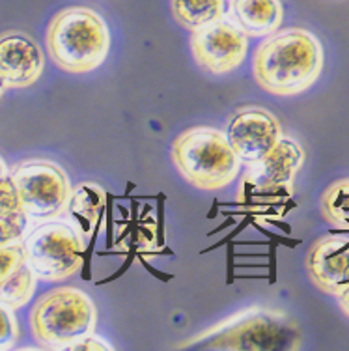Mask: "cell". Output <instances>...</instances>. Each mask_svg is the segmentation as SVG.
<instances>
[{
	"label": "cell",
	"instance_id": "cell-1",
	"mask_svg": "<svg viewBox=\"0 0 349 351\" xmlns=\"http://www.w3.org/2000/svg\"><path fill=\"white\" fill-rule=\"evenodd\" d=\"M325 64L323 47L304 28H284L258 45L252 56V75L265 92L280 97L302 94L320 79Z\"/></svg>",
	"mask_w": 349,
	"mask_h": 351
},
{
	"label": "cell",
	"instance_id": "cell-2",
	"mask_svg": "<svg viewBox=\"0 0 349 351\" xmlns=\"http://www.w3.org/2000/svg\"><path fill=\"white\" fill-rule=\"evenodd\" d=\"M301 329L286 312L250 306L222 319L182 348L219 351H293L301 348Z\"/></svg>",
	"mask_w": 349,
	"mask_h": 351
},
{
	"label": "cell",
	"instance_id": "cell-3",
	"mask_svg": "<svg viewBox=\"0 0 349 351\" xmlns=\"http://www.w3.org/2000/svg\"><path fill=\"white\" fill-rule=\"evenodd\" d=\"M45 45L51 60L67 73H88L105 62L110 32L105 19L86 6L60 10L49 23Z\"/></svg>",
	"mask_w": 349,
	"mask_h": 351
},
{
	"label": "cell",
	"instance_id": "cell-4",
	"mask_svg": "<svg viewBox=\"0 0 349 351\" xmlns=\"http://www.w3.org/2000/svg\"><path fill=\"white\" fill-rule=\"evenodd\" d=\"M34 340L49 350H69L95 331L97 311L79 288L62 286L36 299L28 316Z\"/></svg>",
	"mask_w": 349,
	"mask_h": 351
},
{
	"label": "cell",
	"instance_id": "cell-5",
	"mask_svg": "<svg viewBox=\"0 0 349 351\" xmlns=\"http://www.w3.org/2000/svg\"><path fill=\"white\" fill-rule=\"evenodd\" d=\"M172 161L183 180L202 191L226 189L243 165L226 135L215 128H191L178 135Z\"/></svg>",
	"mask_w": 349,
	"mask_h": 351
},
{
	"label": "cell",
	"instance_id": "cell-6",
	"mask_svg": "<svg viewBox=\"0 0 349 351\" xmlns=\"http://www.w3.org/2000/svg\"><path fill=\"white\" fill-rule=\"evenodd\" d=\"M28 267L41 282H62L81 269L84 237L71 223L43 221L23 237Z\"/></svg>",
	"mask_w": 349,
	"mask_h": 351
},
{
	"label": "cell",
	"instance_id": "cell-7",
	"mask_svg": "<svg viewBox=\"0 0 349 351\" xmlns=\"http://www.w3.org/2000/svg\"><path fill=\"white\" fill-rule=\"evenodd\" d=\"M10 176L30 221H51L67 211L73 187L60 165L49 159H25L10 169Z\"/></svg>",
	"mask_w": 349,
	"mask_h": 351
},
{
	"label": "cell",
	"instance_id": "cell-8",
	"mask_svg": "<svg viewBox=\"0 0 349 351\" xmlns=\"http://www.w3.org/2000/svg\"><path fill=\"white\" fill-rule=\"evenodd\" d=\"M193 58L204 71L224 75L241 66L249 53V36L228 19H219L191 34Z\"/></svg>",
	"mask_w": 349,
	"mask_h": 351
},
{
	"label": "cell",
	"instance_id": "cell-9",
	"mask_svg": "<svg viewBox=\"0 0 349 351\" xmlns=\"http://www.w3.org/2000/svg\"><path fill=\"white\" fill-rule=\"evenodd\" d=\"M224 135L235 156L243 165H252L267 156L276 142L282 138V128L275 114L262 107L239 108L232 118Z\"/></svg>",
	"mask_w": 349,
	"mask_h": 351
},
{
	"label": "cell",
	"instance_id": "cell-10",
	"mask_svg": "<svg viewBox=\"0 0 349 351\" xmlns=\"http://www.w3.org/2000/svg\"><path fill=\"white\" fill-rule=\"evenodd\" d=\"M45 54L32 36L21 30L0 34V77L8 88H28L40 81Z\"/></svg>",
	"mask_w": 349,
	"mask_h": 351
},
{
	"label": "cell",
	"instance_id": "cell-11",
	"mask_svg": "<svg viewBox=\"0 0 349 351\" xmlns=\"http://www.w3.org/2000/svg\"><path fill=\"white\" fill-rule=\"evenodd\" d=\"M304 165V149L296 138L284 136L267 156L249 165L245 182L256 191H289Z\"/></svg>",
	"mask_w": 349,
	"mask_h": 351
},
{
	"label": "cell",
	"instance_id": "cell-12",
	"mask_svg": "<svg viewBox=\"0 0 349 351\" xmlns=\"http://www.w3.org/2000/svg\"><path fill=\"white\" fill-rule=\"evenodd\" d=\"M306 271L317 290L335 295L349 282V237L327 234L316 239L306 254Z\"/></svg>",
	"mask_w": 349,
	"mask_h": 351
},
{
	"label": "cell",
	"instance_id": "cell-13",
	"mask_svg": "<svg viewBox=\"0 0 349 351\" xmlns=\"http://www.w3.org/2000/svg\"><path fill=\"white\" fill-rule=\"evenodd\" d=\"M38 278L28 267L23 241L0 247V303L10 308H23L36 293Z\"/></svg>",
	"mask_w": 349,
	"mask_h": 351
},
{
	"label": "cell",
	"instance_id": "cell-14",
	"mask_svg": "<svg viewBox=\"0 0 349 351\" xmlns=\"http://www.w3.org/2000/svg\"><path fill=\"white\" fill-rule=\"evenodd\" d=\"M224 15L249 38H265L280 28L284 8L280 0H228Z\"/></svg>",
	"mask_w": 349,
	"mask_h": 351
},
{
	"label": "cell",
	"instance_id": "cell-15",
	"mask_svg": "<svg viewBox=\"0 0 349 351\" xmlns=\"http://www.w3.org/2000/svg\"><path fill=\"white\" fill-rule=\"evenodd\" d=\"M105 204V191L94 185V183H82L73 189L67 213H71V224L81 232L82 237H86L94 228L99 210Z\"/></svg>",
	"mask_w": 349,
	"mask_h": 351
},
{
	"label": "cell",
	"instance_id": "cell-16",
	"mask_svg": "<svg viewBox=\"0 0 349 351\" xmlns=\"http://www.w3.org/2000/svg\"><path fill=\"white\" fill-rule=\"evenodd\" d=\"M170 6L178 25L191 32L222 19L226 14V0H170Z\"/></svg>",
	"mask_w": 349,
	"mask_h": 351
},
{
	"label": "cell",
	"instance_id": "cell-17",
	"mask_svg": "<svg viewBox=\"0 0 349 351\" xmlns=\"http://www.w3.org/2000/svg\"><path fill=\"white\" fill-rule=\"evenodd\" d=\"M322 215L338 230H349V178L330 183L322 195Z\"/></svg>",
	"mask_w": 349,
	"mask_h": 351
},
{
	"label": "cell",
	"instance_id": "cell-18",
	"mask_svg": "<svg viewBox=\"0 0 349 351\" xmlns=\"http://www.w3.org/2000/svg\"><path fill=\"white\" fill-rule=\"evenodd\" d=\"M0 219L8 221H30L27 213L23 211L19 202V196L12 182V176L6 174L0 178Z\"/></svg>",
	"mask_w": 349,
	"mask_h": 351
},
{
	"label": "cell",
	"instance_id": "cell-19",
	"mask_svg": "<svg viewBox=\"0 0 349 351\" xmlns=\"http://www.w3.org/2000/svg\"><path fill=\"white\" fill-rule=\"evenodd\" d=\"M21 337L15 311L0 303V350H12Z\"/></svg>",
	"mask_w": 349,
	"mask_h": 351
},
{
	"label": "cell",
	"instance_id": "cell-20",
	"mask_svg": "<svg viewBox=\"0 0 349 351\" xmlns=\"http://www.w3.org/2000/svg\"><path fill=\"white\" fill-rule=\"evenodd\" d=\"M28 221H8L0 219V247L15 241H23V237L27 236Z\"/></svg>",
	"mask_w": 349,
	"mask_h": 351
},
{
	"label": "cell",
	"instance_id": "cell-21",
	"mask_svg": "<svg viewBox=\"0 0 349 351\" xmlns=\"http://www.w3.org/2000/svg\"><path fill=\"white\" fill-rule=\"evenodd\" d=\"M69 350H112V346L107 344V342H103V338L95 337L94 332H92V335H88L86 338L79 340L77 344L71 346Z\"/></svg>",
	"mask_w": 349,
	"mask_h": 351
},
{
	"label": "cell",
	"instance_id": "cell-22",
	"mask_svg": "<svg viewBox=\"0 0 349 351\" xmlns=\"http://www.w3.org/2000/svg\"><path fill=\"white\" fill-rule=\"evenodd\" d=\"M335 298L338 299V304H340V311L349 317V282H346L344 286L338 288V291L335 293Z\"/></svg>",
	"mask_w": 349,
	"mask_h": 351
},
{
	"label": "cell",
	"instance_id": "cell-23",
	"mask_svg": "<svg viewBox=\"0 0 349 351\" xmlns=\"http://www.w3.org/2000/svg\"><path fill=\"white\" fill-rule=\"evenodd\" d=\"M6 174H10V169H8V165L4 162V159L0 157V178H4Z\"/></svg>",
	"mask_w": 349,
	"mask_h": 351
},
{
	"label": "cell",
	"instance_id": "cell-24",
	"mask_svg": "<svg viewBox=\"0 0 349 351\" xmlns=\"http://www.w3.org/2000/svg\"><path fill=\"white\" fill-rule=\"evenodd\" d=\"M6 90H8V86L4 84V81H2V77H0V97L4 95V92H6Z\"/></svg>",
	"mask_w": 349,
	"mask_h": 351
}]
</instances>
